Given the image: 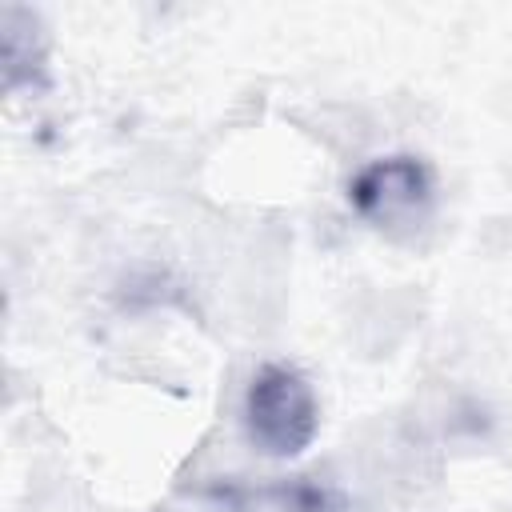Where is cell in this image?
<instances>
[{
	"label": "cell",
	"mask_w": 512,
	"mask_h": 512,
	"mask_svg": "<svg viewBox=\"0 0 512 512\" xmlns=\"http://www.w3.org/2000/svg\"><path fill=\"white\" fill-rule=\"evenodd\" d=\"M220 512H340L344 500L316 480H268V484H224L212 488Z\"/></svg>",
	"instance_id": "cell-3"
},
{
	"label": "cell",
	"mask_w": 512,
	"mask_h": 512,
	"mask_svg": "<svg viewBox=\"0 0 512 512\" xmlns=\"http://www.w3.org/2000/svg\"><path fill=\"white\" fill-rule=\"evenodd\" d=\"M436 200V176L420 156L396 152L368 160L348 180V204L376 228H412Z\"/></svg>",
	"instance_id": "cell-2"
},
{
	"label": "cell",
	"mask_w": 512,
	"mask_h": 512,
	"mask_svg": "<svg viewBox=\"0 0 512 512\" xmlns=\"http://www.w3.org/2000/svg\"><path fill=\"white\" fill-rule=\"evenodd\" d=\"M48 36L36 12L20 8V4H4L0 8V64H4V88L20 92V88H44V72H48Z\"/></svg>",
	"instance_id": "cell-4"
},
{
	"label": "cell",
	"mask_w": 512,
	"mask_h": 512,
	"mask_svg": "<svg viewBox=\"0 0 512 512\" xmlns=\"http://www.w3.org/2000/svg\"><path fill=\"white\" fill-rule=\"evenodd\" d=\"M248 440L276 460L300 456L320 432V400L292 364H264L244 392Z\"/></svg>",
	"instance_id": "cell-1"
}]
</instances>
